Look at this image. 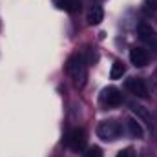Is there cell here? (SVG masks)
<instances>
[{
  "mask_svg": "<svg viewBox=\"0 0 157 157\" xmlns=\"http://www.w3.org/2000/svg\"><path fill=\"white\" fill-rule=\"evenodd\" d=\"M66 70H68V73L71 75L73 82L77 86H84V82H86V59L82 55H78V53L71 55L68 59Z\"/></svg>",
  "mask_w": 157,
  "mask_h": 157,
  "instance_id": "1",
  "label": "cell"
},
{
  "mask_svg": "<svg viewBox=\"0 0 157 157\" xmlns=\"http://www.w3.org/2000/svg\"><path fill=\"white\" fill-rule=\"evenodd\" d=\"M121 132H122V128H121V124H119L117 121H102L97 126V135L102 141H106V143L119 139L121 137Z\"/></svg>",
  "mask_w": 157,
  "mask_h": 157,
  "instance_id": "2",
  "label": "cell"
},
{
  "mask_svg": "<svg viewBox=\"0 0 157 157\" xmlns=\"http://www.w3.org/2000/svg\"><path fill=\"white\" fill-rule=\"evenodd\" d=\"M86 141H88V137H86V132L82 128H73L68 133V139H66L68 146L71 150H75V152H80V150L86 148Z\"/></svg>",
  "mask_w": 157,
  "mask_h": 157,
  "instance_id": "3",
  "label": "cell"
},
{
  "mask_svg": "<svg viewBox=\"0 0 157 157\" xmlns=\"http://www.w3.org/2000/svg\"><path fill=\"white\" fill-rule=\"evenodd\" d=\"M130 108L133 110V113H135L137 117L141 119L146 126H148V130L154 133V128H155V115H152V113H150V110H148L146 106L137 104V102H130Z\"/></svg>",
  "mask_w": 157,
  "mask_h": 157,
  "instance_id": "4",
  "label": "cell"
},
{
  "mask_svg": "<svg viewBox=\"0 0 157 157\" xmlns=\"http://www.w3.org/2000/svg\"><path fill=\"white\" fill-rule=\"evenodd\" d=\"M137 35H139V39L143 40L144 44H148L152 48H157V33L150 24H144V22L139 24L137 26Z\"/></svg>",
  "mask_w": 157,
  "mask_h": 157,
  "instance_id": "5",
  "label": "cell"
},
{
  "mask_svg": "<svg viewBox=\"0 0 157 157\" xmlns=\"http://www.w3.org/2000/svg\"><path fill=\"white\" fill-rule=\"evenodd\" d=\"M126 88L130 93H133L135 97H141V99H146L148 97V88L144 84V80L139 77H130L126 80Z\"/></svg>",
  "mask_w": 157,
  "mask_h": 157,
  "instance_id": "6",
  "label": "cell"
},
{
  "mask_svg": "<svg viewBox=\"0 0 157 157\" xmlns=\"http://www.w3.org/2000/svg\"><path fill=\"white\" fill-rule=\"evenodd\" d=\"M101 101H102L106 106H110V108H115V106H119V104L122 102V93L119 91L117 88L110 86V88H106V90L102 91V95H101Z\"/></svg>",
  "mask_w": 157,
  "mask_h": 157,
  "instance_id": "7",
  "label": "cell"
},
{
  "mask_svg": "<svg viewBox=\"0 0 157 157\" xmlns=\"http://www.w3.org/2000/svg\"><path fill=\"white\" fill-rule=\"evenodd\" d=\"M104 18V11H102V6L101 4H91L88 7V13H86V20L90 26H97L101 24Z\"/></svg>",
  "mask_w": 157,
  "mask_h": 157,
  "instance_id": "8",
  "label": "cell"
},
{
  "mask_svg": "<svg viewBox=\"0 0 157 157\" xmlns=\"http://www.w3.org/2000/svg\"><path fill=\"white\" fill-rule=\"evenodd\" d=\"M130 60L135 68H143L148 64V51L143 48H132L130 49Z\"/></svg>",
  "mask_w": 157,
  "mask_h": 157,
  "instance_id": "9",
  "label": "cell"
},
{
  "mask_svg": "<svg viewBox=\"0 0 157 157\" xmlns=\"http://www.w3.org/2000/svg\"><path fill=\"white\" fill-rule=\"evenodd\" d=\"M126 126H128V132H130L132 137H135V139H143L144 130H143V126H141L135 119H128V121H126Z\"/></svg>",
  "mask_w": 157,
  "mask_h": 157,
  "instance_id": "10",
  "label": "cell"
},
{
  "mask_svg": "<svg viewBox=\"0 0 157 157\" xmlns=\"http://www.w3.org/2000/svg\"><path fill=\"white\" fill-rule=\"evenodd\" d=\"M141 11L146 17H155L157 15V0H144L141 6Z\"/></svg>",
  "mask_w": 157,
  "mask_h": 157,
  "instance_id": "11",
  "label": "cell"
},
{
  "mask_svg": "<svg viewBox=\"0 0 157 157\" xmlns=\"http://www.w3.org/2000/svg\"><path fill=\"white\" fill-rule=\"evenodd\" d=\"M57 6H59L60 9L70 11V13L80 9V2H78V0H57Z\"/></svg>",
  "mask_w": 157,
  "mask_h": 157,
  "instance_id": "12",
  "label": "cell"
},
{
  "mask_svg": "<svg viewBox=\"0 0 157 157\" xmlns=\"http://www.w3.org/2000/svg\"><path fill=\"white\" fill-rule=\"evenodd\" d=\"M126 73V68L122 62H113L112 66V71H110V77L112 78H122V75Z\"/></svg>",
  "mask_w": 157,
  "mask_h": 157,
  "instance_id": "13",
  "label": "cell"
},
{
  "mask_svg": "<svg viewBox=\"0 0 157 157\" xmlns=\"http://www.w3.org/2000/svg\"><path fill=\"white\" fill-rule=\"evenodd\" d=\"M84 157H102V150L99 146H90L84 152Z\"/></svg>",
  "mask_w": 157,
  "mask_h": 157,
  "instance_id": "14",
  "label": "cell"
},
{
  "mask_svg": "<svg viewBox=\"0 0 157 157\" xmlns=\"http://www.w3.org/2000/svg\"><path fill=\"white\" fill-rule=\"evenodd\" d=\"M115 157H135V152H133L132 148H124V150H121Z\"/></svg>",
  "mask_w": 157,
  "mask_h": 157,
  "instance_id": "15",
  "label": "cell"
},
{
  "mask_svg": "<svg viewBox=\"0 0 157 157\" xmlns=\"http://www.w3.org/2000/svg\"><path fill=\"white\" fill-rule=\"evenodd\" d=\"M139 157H155V155H154V154H152L150 150H143V152H141V155H139Z\"/></svg>",
  "mask_w": 157,
  "mask_h": 157,
  "instance_id": "16",
  "label": "cell"
},
{
  "mask_svg": "<svg viewBox=\"0 0 157 157\" xmlns=\"http://www.w3.org/2000/svg\"><path fill=\"white\" fill-rule=\"evenodd\" d=\"M154 135H155V139H157V115H155V128H154Z\"/></svg>",
  "mask_w": 157,
  "mask_h": 157,
  "instance_id": "17",
  "label": "cell"
},
{
  "mask_svg": "<svg viewBox=\"0 0 157 157\" xmlns=\"http://www.w3.org/2000/svg\"><path fill=\"white\" fill-rule=\"evenodd\" d=\"M154 86L157 88V71H155V75H154Z\"/></svg>",
  "mask_w": 157,
  "mask_h": 157,
  "instance_id": "18",
  "label": "cell"
}]
</instances>
